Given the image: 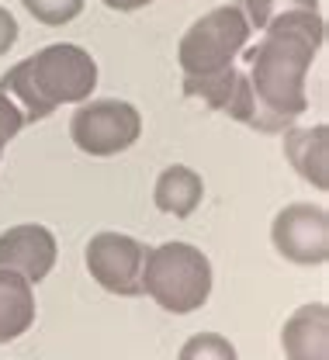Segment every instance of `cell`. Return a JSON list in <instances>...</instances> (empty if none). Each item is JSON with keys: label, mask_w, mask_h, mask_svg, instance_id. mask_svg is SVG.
Listing matches in <instances>:
<instances>
[{"label": "cell", "mask_w": 329, "mask_h": 360, "mask_svg": "<svg viewBox=\"0 0 329 360\" xmlns=\"http://www.w3.org/2000/svg\"><path fill=\"white\" fill-rule=\"evenodd\" d=\"M284 135V160L295 167V174L309 180L316 191L329 187V129L312 125V129H288Z\"/></svg>", "instance_id": "cell-10"}, {"label": "cell", "mask_w": 329, "mask_h": 360, "mask_svg": "<svg viewBox=\"0 0 329 360\" xmlns=\"http://www.w3.org/2000/svg\"><path fill=\"white\" fill-rule=\"evenodd\" d=\"M177 360H239V354L222 333H194L184 340Z\"/></svg>", "instance_id": "cell-14"}, {"label": "cell", "mask_w": 329, "mask_h": 360, "mask_svg": "<svg viewBox=\"0 0 329 360\" xmlns=\"http://www.w3.org/2000/svg\"><path fill=\"white\" fill-rule=\"evenodd\" d=\"M250 25L236 4L201 14L177 45V63L184 77H208L226 66H236L239 52L250 45Z\"/></svg>", "instance_id": "cell-4"}, {"label": "cell", "mask_w": 329, "mask_h": 360, "mask_svg": "<svg viewBox=\"0 0 329 360\" xmlns=\"http://www.w3.org/2000/svg\"><path fill=\"white\" fill-rule=\"evenodd\" d=\"M326 42V21L319 11L295 7L278 14L260 42L246 45L239 56L246 59L250 87L257 97V132H288L309 111V70Z\"/></svg>", "instance_id": "cell-1"}, {"label": "cell", "mask_w": 329, "mask_h": 360, "mask_svg": "<svg viewBox=\"0 0 329 360\" xmlns=\"http://www.w3.org/2000/svg\"><path fill=\"white\" fill-rule=\"evenodd\" d=\"M271 243L288 264L319 267L329 260V215L323 205H284L271 222Z\"/></svg>", "instance_id": "cell-6"}, {"label": "cell", "mask_w": 329, "mask_h": 360, "mask_svg": "<svg viewBox=\"0 0 329 360\" xmlns=\"http://www.w3.org/2000/svg\"><path fill=\"white\" fill-rule=\"evenodd\" d=\"M35 326V291L18 270L0 267V347L14 343Z\"/></svg>", "instance_id": "cell-11"}, {"label": "cell", "mask_w": 329, "mask_h": 360, "mask_svg": "<svg viewBox=\"0 0 329 360\" xmlns=\"http://www.w3.org/2000/svg\"><path fill=\"white\" fill-rule=\"evenodd\" d=\"M142 135V115L136 104L118 97L84 101L70 118V139L80 153L108 160L132 149Z\"/></svg>", "instance_id": "cell-5"}, {"label": "cell", "mask_w": 329, "mask_h": 360, "mask_svg": "<svg viewBox=\"0 0 329 360\" xmlns=\"http://www.w3.org/2000/svg\"><path fill=\"white\" fill-rule=\"evenodd\" d=\"M146 250L136 236L125 232H97L91 236L84 260L97 284L118 298H139L142 295V264Z\"/></svg>", "instance_id": "cell-7"}, {"label": "cell", "mask_w": 329, "mask_h": 360, "mask_svg": "<svg viewBox=\"0 0 329 360\" xmlns=\"http://www.w3.org/2000/svg\"><path fill=\"white\" fill-rule=\"evenodd\" d=\"M236 7L243 11L250 32H264L278 14L284 11H295V7H309V11H319V0H236Z\"/></svg>", "instance_id": "cell-13"}, {"label": "cell", "mask_w": 329, "mask_h": 360, "mask_svg": "<svg viewBox=\"0 0 329 360\" xmlns=\"http://www.w3.org/2000/svg\"><path fill=\"white\" fill-rule=\"evenodd\" d=\"M108 11H122V14H129V11H142V7H149L153 0H101Z\"/></svg>", "instance_id": "cell-18"}, {"label": "cell", "mask_w": 329, "mask_h": 360, "mask_svg": "<svg viewBox=\"0 0 329 360\" xmlns=\"http://www.w3.org/2000/svg\"><path fill=\"white\" fill-rule=\"evenodd\" d=\"M21 4L35 21H42L49 28H63L84 14V0H21Z\"/></svg>", "instance_id": "cell-15"}, {"label": "cell", "mask_w": 329, "mask_h": 360, "mask_svg": "<svg viewBox=\"0 0 329 360\" xmlns=\"http://www.w3.org/2000/svg\"><path fill=\"white\" fill-rule=\"evenodd\" d=\"M212 281H215L212 260L191 243L170 239V243L146 250L142 295H149L163 312H198L212 295Z\"/></svg>", "instance_id": "cell-3"}, {"label": "cell", "mask_w": 329, "mask_h": 360, "mask_svg": "<svg viewBox=\"0 0 329 360\" xmlns=\"http://www.w3.org/2000/svg\"><path fill=\"white\" fill-rule=\"evenodd\" d=\"M18 42V21L7 7H0V56H7Z\"/></svg>", "instance_id": "cell-17"}, {"label": "cell", "mask_w": 329, "mask_h": 360, "mask_svg": "<svg viewBox=\"0 0 329 360\" xmlns=\"http://www.w3.org/2000/svg\"><path fill=\"white\" fill-rule=\"evenodd\" d=\"M56 257H59V246H56L52 229H46V225L25 222L0 232V267L18 270L32 284H42L52 274Z\"/></svg>", "instance_id": "cell-8"}, {"label": "cell", "mask_w": 329, "mask_h": 360, "mask_svg": "<svg viewBox=\"0 0 329 360\" xmlns=\"http://www.w3.org/2000/svg\"><path fill=\"white\" fill-rule=\"evenodd\" d=\"M201 198H205V180L184 163H174V167L160 170V177L153 184L156 208L163 215H174V219H191L198 212Z\"/></svg>", "instance_id": "cell-12"}, {"label": "cell", "mask_w": 329, "mask_h": 360, "mask_svg": "<svg viewBox=\"0 0 329 360\" xmlns=\"http://www.w3.org/2000/svg\"><path fill=\"white\" fill-rule=\"evenodd\" d=\"M97 87V63L84 45L56 42L21 59L0 77V90L18 101L25 125L46 122L59 104H84Z\"/></svg>", "instance_id": "cell-2"}, {"label": "cell", "mask_w": 329, "mask_h": 360, "mask_svg": "<svg viewBox=\"0 0 329 360\" xmlns=\"http://www.w3.org/2000/svg\"><path fill=\"white\" fill-rule=\"evenodd\" d=\"M281 350L288 360H329L326 302L298 305L281 326Z\"/></svg>", "instance_id": "cell-9"}, {"label": "cell", "mask_w": 329, "mask_h": 360, "mask_svg": "<svg viewBox=\"0 0 329 360\" xmlns=\"http://www.w3.org/2000/svg\"><path fill=\"white\" fill-rule=\"evenodd\" d=\"M21 129H25V111L18 108L14 97H7V94L0 90V156H4V146H7L11 139H18Z\"/></svg>", "instance_id": "cell-16"}]
</instances>
